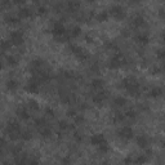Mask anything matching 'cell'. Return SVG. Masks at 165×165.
<instances>
[{"label":"cell","mask_w":165,"mask_h":165,"mask_svg":"<svg viewBox=\"0 0 165 165\" xmlns=\"http://www.w3.org/2000/svg\"><path fill=\"white\" fill-rule=\"evenodd\" d=\"M125 62H126L125 57L120 53V52H117V53L110 59V62H108V68H111V70H117V68L122 67V66L125 65Z\"/></svg>","instance_id":"cell-1"},{"label":"cell","mask_w":165,"mask_h":165,"mask_svg":"<svg viewBox=\"0 0 165 165\" xmlns=\"http://www.w3.org/2000/svg\"><path fill=\"white\" fill-rule=\"evenodd\" d=\"M24 89H26L27 93H32V94H37L39 93V89H40V84L39 81L36 80V78H31L29 80V83H27V85L24 86Z\"/></svg>","instance_id":"cell-2"},{"label":"cell","mask_w":165,"mask_h":165,"mask_svg":"<svg viewBox=\"0 0 165 165\" xmlns=\"http://www.w3.org/2000/svg\"><path fill=\"white\" fill-rule=\"evenodd\" d=\"M9 41L12 43V45H16V47L22 45L23 41H24L22 31H13V32L10 34V36H9Z\"/></svg>","instance_id":"cell-3"},{"label":"cell","mask_w":165,"mask_h":165,"mask_svg":"<svg viewBox=\"0 0 165 165\" xmlns=\"http://www.w3.org/2000/svg\"><path fill=\"white\" fill-rule=\"evenodd\" d=\"M117 134L120 138L129 141V139H132L133 137H134V132H133V129L130 126H122V128H120L117 130Z\"/></svg>","instance_id":"cell-4"},{"label":"cell","mask_w":165,"mask_h":165,"mask_svg":"<svg viewBox=\"0 0 165 165\" xmlns=\"http://www.w3.org/2000/svg\"><path fill=\"white\" fill-rule=\"evenodd\" d=\"M110 14L114 17V18H116L117 21H121L125 18V12H124V8L120 5H114L110 10Z\"/></svg>","instance_id":"cell-5"},{"label":"cell","mask_w":165,"mask_h":165,"mask_svg":"<svg viewBox=\"0 0 165 165\" xmlns=\"http://www.w3.org/2000/svg\"><path fill=\"white\" fill-rule=\"evenodd\" d=\"M14 132H21L19 122L16 121V120H10L8 124H6L5 133H6V134H10V133H14Z\"/></svg>","instance_id":"cell-6"},{"label":"cell","mask_w":165,"mask_h":165,"mask_svg":"<svg viewBox=\"0 0 165 165\" xmlns=\"http://www.w3.org/2000/svg\"><path fill=\"white\" fill-rule=\"evenodd\" d=\"M106 97H107V92L99 89V92L93 96V103H96L97 106H102V103H103V101L106 99Z\"/></svg>","instance_id":"cell-7"},{"label":"cell","mask_w":165,"mask_h":165,"mask_svg":"<svg viewBox=\"0 0 165 165\" xmlns=\"http://www.w3.org/2000/svg\"><path fill=\"white\" fill-rule=\"evenodd\" d=\"M66 32V29L65 26H63L62 22H55L53 24V29H52V34L54 35V36H62L63 34Z\"/></svg>","instance_id":"cell-8"},{"label":"cell","mask_w":165,"mask_h":165,"mask_svg":"<svg viewBox=\"0 0 165 165\" xmlns=\"http://www.w3.org/2000/svg\"><path fill=\"white\" fill-rule=\"evenodd\" d=\"M137 145H138L141 148H147L148 147V145H150V139H148V137L147 135H138L137 137Z\"/></svg>","instance_id":"cell-9"},{"label":"cell","mask_w":165,"mask_h":165,"mask_svg":"<svg viewBox=\"0 0 165 165\" xmlns=\"http://www.w3.org/2000/svg\"><path fill=\"white\" fill-rule=\"evenodd\" d=\"M80 1L79 0H70V1L67 3V10L71 13H75L78 12V10L80 9Z\"/></svg>","instance_id":"cell-10"},{"label":"cell","mask_w":165,"mask_h":165,"mask_svg":"<svg viewBox=\"0 0 165 165\" xmlns=\"http://www.w3.org/2000/svg\"><path fill=\"white\" fill-rule=\"evenodd\" d=\"M17 116H18L21 120H24V121L31 119V115L29 114V111H27L26 108H18V110H17Z\"/></svg>","instance_id":"cell-11"},{"label":"cell","mask_w":165,"mask_h":165,"mask_svg":"<svg viewBox=\"0 0 165 165\" xmlns=\"http://www.w3.org/2000/svg\"><path fill=\"white\" fill-rule=\"evenodd\" d=\"M135 41L138 43L139 45H147L150 41V37L147 34H139L135 36Z\"/></svg>","instance_id":"cell-12"},{"label":"cell","mask_w":165,"mask_h":165,"mask_svg":"<svg viewBox=\"0 0 165 165\" xmlns=\"http://www.w3.org/2000/svg\"><path fill=\"white\" fill-rule=\"evenodd\" d=\"M75 55L79 61H86V59L89 58V53H88L86 50H84V49H81V48H79V50L75 53Z\"/></svg>","instance_id":"cell-13"},{"label":"cell","mask_w":165,"mask_h":165,"mask_svg":"<svg viewBox=\"0 0 165 165\" xmlns=\"http://www.w3.org/2000/svg\"><path fill=\"white\" fill-rule=\"evenodd\" d=\"M103 141H106V139H104V137L102 134H94L92 138H90V143H92L93 146H98L99 143H102Z\"/></svg>","instance_id":"cell-14"},{"label":"cell","mask_w":165,"mask_h":165,"mask_svg":"<svg viewBox=\"0 0 165 165\" xmlns=\"http://www.w3.org/2000/svg\"><path fill=\"white\" fill-rule=\"evenodd\" d=\"M31 16H32V13H31V10L29 8H22V9H19V12H18V17L21 19L30 18Z\"/></svg>","instance_id":"cell-15"},{"label":"cell","mask_w":165,"mask_h":165,"mask_svg":"<svg viewBox=\"0 0 165 165\" xmlns=\"http://www.w3.org/2000/svg\"><path fill=\"white\" fill-rule=\"evenodd\" d=\"M148 96H150V97H152V98H159V97L163 96V89H161V88H159V86L152 88V89L150 90Z\"/></svg>","instance_id":"cell-16"},{"label":"cell","mask_w":165,"mask_h":165,"mask_svg":"<svg viewBox=\"0 0 165 165\" xmlns=\"http://www.w3.org/2000/svg\"><path fill=\"white\" fill-rule=\"evenodd\" d=\"M92 88L93 89H96V90H99V89H102L103 88V85H104V81L102 79H94L93 81H92Z\"/></svg>","instance_id":"cell-17"},{"label":"cell","mask_w":165,"mask_h":165,"mask_svg":"<svg viewBox=\"0 0 165 165\" xmlns=\"http://www.w3.org/2000/svg\"><path fill=\"white\" fill-rule=\"evenodd\" d=\"M6 89H8L9 92H16V90L18 89V83H17L16 80H8V81H6Z\"/></svg>","instance_id":"cell-18"},{"label":"cell","mask_w":165,"mask_h":165,"mask_svg":"<svg viewBox=\"0 0 165 165\" xmlns=\"http://www.w3.org/2000/svg\"><path fill=\"white\" fill-rule=\"evenodd\" d=\"M132 24L134 27H143L146 24V22H145V18L143 17H141V16H138V17H135L134 19H133V22H132Z\"/></svg>","instance_id":"cell-19"},{"label":"cell","mask_w":165,"mask_h":165,"mask_svg":"<svg viewBox=\"0 0 165 165\" xmlns=\"http://www.w3.org/2000/svg\"><path fill=\"white\" fill-rule=\"evenodd\" d=\"M43 65H44V61L43 59H34L32 62H31V71L32 70H39V68H41L43 67Z\"/></svg>","instance_id":"cell-20"},{"label":"cell","mask_w":165,"mask_h":165,"mask_svg":"<svg viewBox=\"0 0 165 165\" xmlns=\"http://www.w3.org/2000/svg\"><path fill=\"white\" fill-rule=\"evenodd\" d=\"M12 48V43L9 40H1L0 41V50L1 52H6Z\"/></svg>","instance_id":"cell-21"},{"label":"cell","mask_w":165,"mask_h":165,"mask_svg":"<svg viewBox=\"0 0 165 165\" xmlns=\"http://www.w3.org/2000/svg\"><path fill=\"white\" fill-rule=\"evenodd\" d=\"M4 22L8 24H18L19 23V18H16V17L12 16H5L4 17Z\"/></svg>","instance_id":"cell-22"},{"label":"cell","mask_w":165,"mask_h":165,"mask_svg":"<svg viewBox=\"0 0 165 165\" xmlns=\"http://www.w3.org/2000/svg\"><path fill=\"white\" fill-rule=\"evenodd\" d=\"M97 147H98V151L102 152V153H106V152H108V150H110V146H108L107 141H103L102 143H99Z\"/></svg>","instance_id":"cell-23"},{"label":"cell","mask_w":165,"mask_h":165,"mask_svg":"<svg viewBox=\"0 0 165 165\" xmlns=\"http://www.w3.org/2000/svg\"><path fill=\"white\" fill-rule=\"evenodd\" d=\"M114 104L116 107H122V106H125L126 104V99L124 97H116L114 99Z\"/></svg>","instance_id":"cell-24"},{"label":"cell","mask_w":165,"mask_h":165,"mask_svg":"<svg viewBox=\"0 0 165 165\" xmlns=\"http://www.w3.org/2000/svg\"><path fill=\"white\" fill-rule=\"evenodd\" d=\"M70 35H71V39H73V37H78L81 35V29H80L79 26L73 27L72 30H70Z\"/></svg>","instance_id":"cell-25"},{"label":"cell","mask_w":165,"mask_h":165,"mask_svg":"<svg viewBox=\"0 0 165 165\" xmlns=\"http://www.w3.org/2000/svg\"><path fill=\"white\" fill-rule=\"evenodd\" d=\"M35 126H36L37 129H43L44 126H47V121H45V119H41V117H39V119H36L35 120Z\"/></svg>","instance_id":"cell-26"},{"label":"cell","mask_w":165,"mask_h":165,"mask_svg":"<svg viewBox=\"0 0 165 165\" xmlns=\"http://www.w3.org/2000/svg\"><path fill=\"white\" fill-rule=\"evenodd\" d=\"M27 106H29L31 110H34V111H39L40 110V106H39V103L36 102V101H34V99H30L29 101V103H27Z\"/></svg>","instance_id":"cell-27"},{"label":"cell","mask_w":165,"mask_h":165,"mask_svg":"<svg viewBox=\"0 0 165 165\" xmlns=\"http://www.w3.org/2000/svg\"><path fill=\"white\" fill-rule=\"evenodd\" d=\"M32 138V133L29 132V130H26V132H22L21 133V139L24 142H27V141H30V139Z\"/></svg>","instance_id":"cell-28"},{"label":"cell","mask_w":165,"mask_h":165,"mask_svg":"<svg viewBox=\"0 0 165 165\" xmlns=\"http://www.w3.org/2000/svg\"><path fill=\"white\" fill-rule=\"evenodd\" d=\"M40 134L43 138H49L52 135V130L49 128H47V126H44L43 129H40Z\"/></svg>","instance_id":"cell-29"},{"label":"cell","mask_w":165,"mask_h":165,"mask_svg":"<svg viewBox=\"0 0 165 165\" xmlns=\"http://www.w3.org/2000/svg\"><path fill=\"white\" fill-rule=\"evenodd\" d=\"M96 19L98 21V22H104V21H107V19H108V13H107V12L99 13V14H97Z\"/></svg>","instance_id":"cell-30"},{"label":"cell","mask_w":165,"mask_h":165,"mask_svg":"<svg viewBox=\"0 0 165 165\" xmlns=\"http://www.w3.org/2000/svg\"><path fill=\"white\" fill-rule=\"evenodd\" d=\"M6 62H8V65L12 66V67H14V66L18 65V61H17V58L13 57V55H10V57H6Z\"/></svg>","instance_id":"cell-31"},{"label":"cell","mask_w":165,"mask_h":165,"mask_svg":"<svg viewBox=\"0 0 165 165\" xmlns=\"http://www.w3.org/2000/svg\"><path fill=\"white\" fill-rule=\"evenodd\" d=\"M147 161H148V159L145 155H139L138 157L133 159V163H138V164H143V163H147Z\"/></svg>","instance_id":"cell-32"},{"label":"cell","mask_w":165,"mask_h":165,"mask_svg":"<svg viewBox=\"0 0 165 165\" xmlns=\"http://www.w3.org/2000/svg\"><path fill=\"white\" fill-rule=\"evenodd\" d=\"M124 117H125L124 114H121V112H116L115 116H114V122H120V121L124 120Z\"/></svg>","instance_id":"cell-33"},{"label":"cell","mask_w":165,"mask_h":165,"mask_svg":"<svg viewBox=\"0 0 165 165\" xmlns=\"http://www.w3.org/2000/svg\"><path fill=\"white\" fill-rule=\"evenodd\" d=\"M125 117H129V119H135L137 117V112L134 110H129V111H126L125 112Z\"/></svg>","instance_id":"cell-34"},{"label":"cell","mask_w":165,"mask_h":165,"mask_svg":"<svg viewBox=\"0 0 165 165\" xmlns=\"http://www.w3.org/2000/svg\"><path fill=\"white\" fill-rule=\"evenodd\" d=\"M106 48L111 49V50H117V45H116V43H114V41H107V43H106Z\"/></svg>","instance_id":"cell-35"},{"label":"cell","mask_w":165,"mask_h":165,"mask_svg":"<svg viewBox=\"0 0 165 165\" xmlns=\"http://www.w3.org/2000/svg\"><path fill=\"white\" fill-rule=\"evenodd\" d=\"M59 129L61 130H66V129H68L70 128V125H68V122L67 121H59Z\"/></svg>","instance_id":"cell-36"},{"label":"cell","mask_w":165,"mask_h":165,"mask_svg":"<svg viewBox=\"0 0 165 165\" xmlns=\"http://www.w3.org/2000/svg\"><path fill=\"white\" fill-rule=\"evenodd\" d=\"M47 13H48V10L45 6H40V8L37 9V14L39 16H44V14H47Z\"/></svg>","instance_id":"cell-37"},{"label":"cell","mask_w":165,"mask_h":165,"mask_svg":"<svg viewBox=\"0 0 165 165\" xmlns=\"http://www.w3.org/2000/svg\"><path fill=\"white\" fill-rule=\"evenodd\" d=\"M90 70H92V71H93V72H96V73H97L98 71H99V65H98V63H97V62H94V63H93V65H92V66H90Z\"/></svg>","instance_id":"cell-38"},{"label":"cell","mask_w":165,"mask_h":165,"mask_svg":"<svg viewBox=\"0 0 165 165\" xmlns=\"http://www.w3.org/2000/svg\"><path fill=\"white\" fill-rule=\"evenodd\" d=\"M73 119H75V124H81V122H84V116H79V115H76Z\"/></svg>","instance_id":"cell-39"},{"label":"cell","mask_w":165,"mask_h":165,"mask_svg":"<svg viewBox=\"0 0 165 165\" xmlns=\"http://www.w3.org/2000/svg\"><path fill=\"white\" fill-rule=\"evenodd\" d=\"M45 114H47L48 116H50V117L54 116V112H53V110H52L50 107H47V108H45Z\"/></svg>","instance_id":"cell-40"},{"label":"cell","mask_w":165,"mask_h":165,"mask_svg":"<svg viewBox=\"0 0 165 165\" xmlns=\"http://www.w3.org/2000/svg\"><path fill=\"white\" fill-rule=\"evenodd\" d=\"M156 55H157V58H159L160 61H163V59H164V50H163V49H159V50H157V53H156Z\"/></svg>","instance_id":"cell-41"},{"label":"cell","mask_w":165,"mask_h":165,"mask_svg":"<svg viewBox=\"0 0 165 165\" xmlns=\"http://www.w3.org/2000/svg\"><path fill=\"white\" fill-rule=\"evenodd\" d=\"M1 6H4V8H9L10 6V0H1Z\"/></svg>","instance_id":"cell-42"},{"label":"cell","mask_w":165,"mask_h":165,"mask_svg":"<svg viewBox=\"0 0 165 165\" xmlns=\"http://www.w3.org/2000/svg\"><path fill=\"white\" fill-rule=\"evenodd\" d=\"M73 138H75V141H76V142H79V143L83 141V137L80 135L79 133H75V134H73Z\"/></svg>","instance_id":"cell-43"},{"label":"cell","mask_w":165,"mask_h":165,"mask_svg":"<svg viewBox=\"0 0 165 165\" xmlns=\"http://www.w3.org/2000/svg\"><path fill=\"white\" fill-rule=\"evenodd\" d=\"M161 73V68L160 67H153L152 68V75H160Z\"/></svg>","instance_id":"cell-44"},{"label":"cell","mask_w":165,"mask_h":165,"mask_svg":"<svg viewBox=\"0 0 165 165\" xmlns=\"http://www.w3.org/2000/svg\"><path fill=\"white\" fill-rule=\"evenodd\" d=\"M67 115H68L70 117H75L78 114H76V111H75V110H68V111H67Z\"/></svg>","instance_id":"cell-45"},{"label":"cell","mask_w":165,"mask_h":165,"mask_svg":"<svg viewBox=\"0 0 165 165\" xmlns=\"http://www.w3.org/2000/svg\"><path fill=\"white\" fill-rule=\"evenodd\" d=\"M5 145H6V141L3 138V137H0V148H1V147H4Z\"/></svg>","instance_id":"cell-46"},{"label":"cell","mask_w":165,"mask_h":165,"mask_svg":"<svg viewBox=\"0 0 165 165\" xmlns=\"http://www.w3.org/2000/svg\"><path fill=\"white\" fill-rule=\"evenodd\" d=\"M13 3L17 5H19V4H24L26 3V0H13Z\"/></svg>","instance_id":"cell-47"},{"label":"cell","mask_w":165,"mask_h":165,"mask_svg":"<svg viewBox=\"0 0 165 165\" xmlns=\"http://www.w3.org/2000/svg\"><path fill=\"white\" fill-rule=\"evenodd\" d=\"M121 35H122V36H125V37H128L129 35H130V32H129L128 30H122V32H121Z\"/></svg>","instance_id":"cell-48"},{"label":"cell","mask_w":165,"mask_h":165,"mask_svg":"<svg viewBox=\"0 0 165 165\" xmlns=\"http://www.w3.org/2000/svg\"><path fill=\"white\" fill-rule=\"evenodd\" d=\"M85 39H86V41H88V43H93V39H92V37H90V36H86Z\"/></svg>","instance_id":"cell-49"},{"label":"cell","mask_w":165,"mask_h":165,"mask_svg":"<svg viewBox=\"0 0 165 165\" xmlns=\"http://www.w3.org/2000/svg\"><path fill=\"white\" fill-rule=\"evenodd\" d=\"M124 161H125V163H133V159H130V157H128V159H125Z\"/></svg>","instance_id":"cell-50"},{"label":"cell","mask_w":165,"mask_h":165,"mask_svg":"<svg viewBox=\"0 0 165 165\" xmlns=\"http://www.w3.org/2000/svg\"><path fill=\"white\" fill-rule=\"evenodd\" d=\"M62 163H66V164H68V163H70V159H63V160H62Z\"/></svg>","instance_id":"cell-51"},{"label":"cell","mask_w":165,"mask_h":165,"mask_svg":"<svg viewBox=\"0 0 165 165\" xmlns=\"http://www.w3.org/2000/svg\"><path fill=\"white\" fill-rule=\"evenodd\" d=\"M85 1H86V3H89V4H93V3L96 1V0H85Z\"/></svg>","instance_id":"cell-52"},{"label":"cell","mask_w":165,"mask_h":165,"mask_svg":"<svg viewBox=\"0 0 165 165\" xmlns=\"http://www.w3.org/2000/svg\"><path fill=\"white\" fill-rule=\"evenodd\" d=\"M3 68V63H1V59H0V70Z\"/></svg>","instance_id":"cell-53"},{"label":"cell","mask_w":165,"mask_h":165,"mask_svg":"<svg viewBox=\"0 0 165 165\" xmlns=\"http://www.w3.org/2000/svg\"><path fill=\"white\" fill-rule=\"evenodd\" d=\"M1 156H3V150L0 148V157H1Z\"/></svg>","instance_id":"cell-54"}]
</instances>
